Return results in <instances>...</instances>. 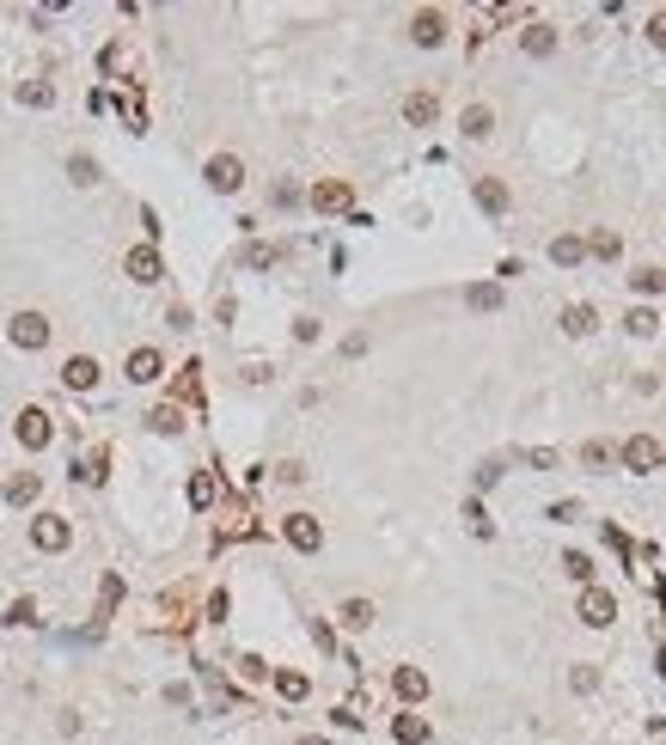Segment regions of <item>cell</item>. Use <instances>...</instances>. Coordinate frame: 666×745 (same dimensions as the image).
<instances>
[{"mask_svg": "<svg viewBox=\"0 0 666 745\" xmlns=\"http://www.w3.org/2000/svg\"><path fill=\"white\" fill-rule=\"evenodd\" d=\"M410 37H416L422 49H434V43L447 37V19H440V13L428 6V13H416V19H410Z\"/></svg>", "mask_w": 666, "mask_h": 745, "instance_id": "cell-11", "label": "cell"}, {"mask_svg": "<svg viewBox=\"0 0 666 745\" xmlns=\"http://www.w3.org/2000/svg\"><path fill=\"white\" fill-rule=\"evenodd\" d=\"M391 690H397L404 703H422V697H428V672H416V666H397V672H391Z\"/></svg>", "mask_w": 666, "mask_h": 745, "instance_id": "cell-14", "label": "cell"}, {"mask_svg": "<svg viewBox=\"0 0 666 745\" xmlns=\"http://www.w3.org/2000/svg\"><path fill=\"white\" fill-rule=\"evenodd\" d=\"M281 538L294 544V550H306V556H312L318 544H324V526H318L312 513H287V519H281Z\"/></svg>", "mask_w": 666, "mask_h": 745, "instance_id": "cell-4", "label": "cell"}, {"mask_svg": "<svg viewBox=\"0 0 666 745\" xmlns=\"http://www.w3.org/2000/svg\"><path fill=\"white\" fill-rule=\"evenodd\" d=\"M62 385H68V391H92V385H98V361H92V355H73L68 367H62Z\"/></svg>", "mask_w": 666, "mask_h": 745, "instance_id": "cell-9", "label": "cell"}, {"mask_svg": "<svg viewBox=\"0 0 666 745\" xmlns=\"http://www.w3.org/2000/svg\"><path fill=\"white\" fill-rule=\"evenodd\" d=\"M630 287H636V294H642V300H654V294H666V275L654 270V263H642V270L630 275Z\"/></svg>", "mask_w": 666, "mask_h": 745, "instance_id": "cell-23", "label": "cell"}, {"mask_svg": "<svg viewBox=\"0 0 666 745\" xmlns=\"http://www.w3.org/2000/svg\"><path fill=\"white\" fill-rule=\"evenodd\" d=\"M245 263H251V270H269V263H276V251H269V244H251Z\"/></svg>", "mask_w": 666, "mask_h": 745, "instance_id": "cell-35", "label": "cell"}, {"mask_svg": "<svg viewBox=\"0 0 666 745\" xmlns=\"http://www.w3.org/2000/svg\"><path fill=\"white\" fill-rule=\"evenodd\" d=\"M520 49L544 62V56H557V31H551V25H526V37H520Z\"/></svg>", "mask_w": 666, "mask_h": 745, "instance_id": "cell-17", "label": "cell"}, {"mask_svg": "<svg viewBox=\"0 0 666 745\" xmlns=\"http://www.w3.org/2000/svg\"><path fill=\"white\" fill-rule=\"evenodd\" d=\"M562 575H568V580H587V575H593V562H587L581 550H568V556H562Z\"/></svg>", "mask_w": 666, "mask_h": 745, "instance_id": "cell-32", "label": "cell"}, {"mask_svg": "<svg viewBox=\"0 0 666 745\" xmlns=\"http://www.w3.org/2000/svg\"><path fill=\"white\" fill-rule=\"evenodd\" d=\"M6 337H13V348H25V355H31V348H43V342H49V318H43V312H19V318L6 324Z\"/></svg>", "mask_w": 666, "mask_h": 745, "instance_id": "cell-1", "label": "cell"}, {"mask_svg": "<svg viewBox=\"0 0 666 745\" xmlns=\"http://www.w3.org/2000/svg\"><path fill=\"white\" fill-rule=\"evenodd\" d=\"M123 270H129V281H159V275H166V263H159V251H153V244H135V251L123 257Z\"/></svg>", "mask_w": 666, "mask_h": 745, "instance_id": "cell-8", "label": "cell"}, {"mask_svg": "<svg viewBox=\"0 0 666 745\" xmlns=\"http://www.w3.org/2000/svg\"><path fill=\"white\" fill-rule=\"evenodd\" d=\"M276 690L287 697V703H306V697H312V678L306 672H276Z\"/></svg>", "mask_w": 666, "mask_h": 745, "instance_id": "cell-21", "label": "cell"}, {"mask_svg": "<svg viewBox=\"0 0 666 745\" xmlns=\"http://www.w3.org/2000/svg\"><path fill=\"white\" fill-rule=\"evenodd\" d=\"M147 422H153L159 434H177V428H184V415H177V404H159L153 415H147Z\"/></svg>", "mask_w": 666, "mask_h": 745, "instance_id": "cell-29", "label": "cell"}, {"mask_svg": "<svg viewBox=\"0 0 666 745\" xmlns=\"http://www.w3.org/2000/svg\"><path fill=\"white\" fill-rule=\"evenodd\" d=\"M648 43H654V49H666V13H654V19H648Z\"/></svg>", "mask_w": 666, "mask_h": 745, "instance_id": "cell-38", "label": "cell"}, {"mask_svg": "<svg viewBox=\"0 0 666 745\" xmlns=\"http://www.w3.org/2000/svg\"><path fill=\"white\" fill-rule=\"evenodd\" d=\"M343 623H349V629H367V623H373V599H349V605H343Z\"/></svg>", "mask_w": 666, "mask_h": 745, "instance_id": "cell-27", "label": "cell"}, {"mask_svg": "<svg viewBox=\"0 0 666 745\" xmlns=\"http://www.w3.org/2000/svg\"><path fill=\"white\" fill-rule=\"evenodd\" d=\"M581 257H587V244H581V238H551V263H557V270H575V263H581Z\"/></svg>", "mask_w": 666, "mask_h": 745, "instance_id": "cell-18", "label": "cell"}, {"mask_svg": "<svg viewBox=\"0 0 666 745\" xmlns=\"http://www.w3.org/2000/svg\"><path fill=\"white\" fill-rule=\"evenodd\" d=\"M13 434H19V446H25V452H43L56 428H49V415H43V409L31 404V409H19V422H13Z\"/></svg>", "mask_w": 666, "mask_h": 745, "instance_id": "cell-2", "label": "cell"}, {"mask_svg": "<svg viewBox=\"0 0 666 745\" xmlns=\"http://www.w3.org/2000/svg\"><path fill=\"white\" fill-rule=\"evenodd\" d=\"M239 672H245L251 684H257V678H269V666H263V660H257V654H245V660H239Z\"/></svg>", "mask_w": 666, "mask_h": 745, "instance_id": "cell-37", "label": "cell"}, {"mask_svg": "<svg viewBox=\"0 0 666 745\" xmlns=\"http://www.w3.org/2000/svg\"><path fill=\"white\" fill-rule=\"evenodd\" d=\"M202 177H209V190H220V196H233V190L245 184V166H239L233 153H214V159H209V171H202Z\"/></svg>", "mask_w": 666, "mask_h": 745, "instance_id": "cell-5", "label": "cell"}, {"mask_svg": "<svg viewBox=\"0 0 666 745\" xmlns=\"http://www.w3.org/2000/svg\"><path fill=\"white\" fill-rule=\"evenodd\" d=\"M37 495H43V476L37 471H19L13 483H6V501H13V508H31Z\"/></svg>", "mask_w": 666, "mask_h": 745, "instance_id": "cell-16", "label": "cell"}, {"mask_svg": "<svg viewBox=\"0 0 666 745\" xmlns=\"http://www.w3.org/2000/svg\"><path fill=\"white\" fill-rule=\"evenodd\" d=\"M605 458H611V452H605V446H599V441H587V446H581V465H587V471H599Z\"/></svg>", "mask_w": 666, "mask_h": 745, "instance_id": "cell-34", "label": "cell"}, {"mask_svg": "<svg viewBox=\"0 0 666 745\" xmlns=\"http://www.w3.org/2000/svg\"><path fill=\"white\" fill-rule=\"evenodd\" d=\"M568 684H575V690H599V666H575Z\"/></svg>", "mask_w": 666, "mask_h": 745, "instance_id": "cell-33", "label": "cell"}, {"mask_svg": "<svg viewBox=\"0 0 666 745\" xmlns=\"http://www.w3.org/2000/svg\"><path fill=\"white\" fill-rule=\"evenodd\" d=\"M19 104H25V110H49V104H56V86H49V80H25V86H19Z\"/></svg>", "mask_w": 666, "mask_h": 745, "instance_id": "cell-20", "label": "cell"}, {"mask_svg": "<svg viewBox=\"0 0 666 745\" xmlns=\"http://www.w3.org/2000/svg\"><path fill=\"white\" fill-rule=\"evenodd\" d=\"M593 324H599L593 305H568V312H562V330H568V337H593Z\"/></svg>", "mask_w": 666, "mask_h": 745, "instance_id": "cell-19", "label": "cell"}, {"mask_svg": "<svg viewBox=\"0 0 666 745\" xmlns=\"http://www.w3.org/2000/svg\"><path fill=\"white\" fill-rule=\"evenodd\" d=\"M587 251H593V257H618L624 238H618V233H593V238H587Z\"/></svg>", "mask_w": 666, "mask_h": 745, "instance_id": "cell-31", "label": "cell"}, {"mask_svg": "<svg viewBox=\"0 0 666 745\" xmlns=\"http://www.w3.org/2000/svg\"><path fill=\"white\" fill-rule=\"evenodd\" d=\"M477 208L501 220V214H508V184H501V177H477Z\"/></svg>", "mask_w": 666, "mask_h": 745, "instance_id": "cell-13", "label": "cell"}, {"mask_svg": "<svg viewBox=\"0 0 666 745\" xmlns=\"http://www.w3.org/2000/svg\"><path fill=\"white\" fill-rule=\"evenodd\" d=\"M434 116H440V104H434V92H410V98H404V123H410V129H428Z\"/></svg>", "mask_w": 666, "mask_h": 745, "instance_id": "cell-12", "label": "cell"}, {"mask_svg": "<svg viewBox=\"0 0 666 745\" xmlns=\"http://www.w3.org/2000/svg\"><path fill=\"white\" fill-rule=\"evenodd\" d=\"M300 745H330V740H318V733H306V740H300Z\"/></svg>", "mask_w": 666, "mask_h": 745, "instance_id": "cell-39", "label": "cell"}, {"mask_svg": "<svg viewBox=\"0 0 666 745\" xmlns=\"http://www.w3.org/2000/svg\"><path fill=\"white\" fill-rule=\"evenodd\" d=\"M31 544H37V550H68L73 526L62 519V513H37V519H31Z\"/></svg>", "mask_w": 666, "mask_h": 745, "instance_id": "cell-3", "label": "cell"}, {"mask_svg": "<svg viewBox=\"0 0 666 745\" xmlns=\"http://www.w3.org/2000/svg\"><path fill=\"white\" fill-rule=\"evenodd\" d=\"M6 623H37V605H31V599H19V605L6 611Z\"/></svg>", "mask_w": 666, "mask_h": 745, "instance_id": "cell-36", "label": "cell"}, {"mask_svg": "<svg viewBox=\"0 0 666 745\" xmlns=\"http://www.w3.org/2000/svg\"><path fill=\"white\" fill-rule=\"evenodd\" d=\"M68 177L80 184V190H92V184H98V159H92V153H73V159H68Z\"/></svg>", "mask_w": 666, "mask_h": 745, "instance_id": "cell-26", "label": "cell"}, {"mask_svg": "<svg viewBox=\"0 0 666 745\" xmlns=\"http://www.w3.org/2000/svg\"><path fill=\"white\" fill-rule=\"evenodd\" d=\"M391 740L422 745V740H428V721H422V715H397V721H391Z\"/></svg>", "mask_w": 666, "mask_h": 745, "instance_id": "cell-22", "label": "cell"}, {"mask_svg": "<svg viewBox=\"0 0 666 745\" xmlns=\"http://www.w3.org/2000/svg\"><path fill=\"white\" fill-rule=\"evenodd\" d=\"M661 441H654V434H630V441H624V465H630V471H661Z\"/></svg>", "mask_w": 666, "mask_h": 745, "instance_id": "cell-6", "label": "cell"}, {"mask_svg": "<svg viewBox=\"0 0 666 745\" xmlns=\"http://www.w3.org/2000/svg\"><path fill=\"white\" fill-rule=\"evenodd\" d=\"M190 501H196V508H209V501H214V476H209V471L190 476Z\"/></svg>", "mask_w": 666, "mask_h": 745, "instance_id": "cell-30", "label": "cell"}, {"mask_svg": "<svg viewBox=\"0 0 666 745\" xmlns=\"http://www.w3.org/2000/svg\"><path fill=\"white\" fill-rule=\"evenodd\" d=\"M624 324H630V337H654V330H661V318H654L648 305H636V312L624 318Z\"/></svg>", "mask_w": 666, "mask_h": 745, "instance_id": "cell-28", "label": "cell"}, {"mask_svg": "<svg viewBox=\"0 0 666 745\" xmlns=\"http://www.w3.org/2000/svg\"><path fill=\"white\" fill-rule=\"evenodd\" d=\"M490 129H495V110H490V104H471V110H465V135L483 141Z\"/></svg>", "mask_w": 666, "mask_h": 745, "instance_id": "cell-25", "label": "cell"}, {"mask_svg": "<svg viewBox=\"0 0 666 745\" xmlns=\"http://www.w3.org/2000/svg\"><path fill=\"white\" fill-rule=\"evenodd\" d=\"M312 208H318V214H343V208H349V184H343V177L318 184V190H312Z\"/></svg>", "mask_w": 666, "mask_h": 745, "instance_id": "cell-10", "label": "cell"}, {"mask_svg": "<svg viewBox=\"0 0 666 745\" xmlns=\"http://www.w3.org/2000/svg\"><path fill=\"white\" fill-rule=\"evenodd\" d=\"M159 372H166V361H159V348H135V355H129V379H135V385H153Z\"/></svg>", "mask_w": 666, "mask_h": 745, "instance_id": "cell-15", "label": "cell"}, {"mask_svg": "<svg viewBox=\"0 0 666 745\" xmlns=\"http://www.w3.org/2000/svg\"><path fill=\"white\" fill-rule=\"evenodd\" d=\"M465 305H471V312H501V287L477 281V287H465Z\"/></svg>", "mask_w": 666, "mask_h": 745, "instance_id": "cell-24", "label": "cell"}, {"mask_svg": "<svg viewBox=\"0 0 666 745\" xmlns=\"http://www.w3.org/2000/svg\"><path fill=\"white\" fill-rule=\"evenodd\" d=\"M581 623H593V629L618 623V599H611L605 587H587V593H581Z\"/></svg>", "mask_w": 666, "mask_h": 745, "instance_id": "cell-7", "label": "cell"}]
</instances>
